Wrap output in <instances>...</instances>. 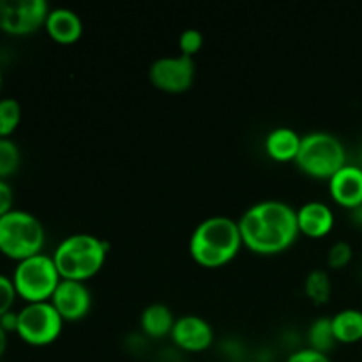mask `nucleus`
<instances>
[{
	"mask_svg": "<svg viewBox=\"0 0 362 362\" xmlns=\"http://www.w3.org/2000/svg\"><path fill=\"white\" fill-rule=\"evenodd\" d=\"M194 73H197V66H194L193 57L180 53L179 57H161L154 60L148 69V78L159 90L177 94V92L187 90L193 85Z\"/></svg>",
	"mask_w": 362,
	"mask_h": 362,
	"instance_id": "obj_9",
	"label": "nucleus"
},
{
	"mask_svg": "<svg viewBox=\"0 0 362 362\" xmlns=\"http://www.w3.org/2000/svg\"><path fill=\"white\" fill-rule=\"evenodd\" d=\"M140 325L141 331L148 336V338H165V336L172 334V329L175 325V318H173L172 310L165 304H151L145 308L140 315Z\"/></svg>",
	"mask_w": 362,
	"mask_h": 362,
	"instance_id": "obj_16",
	"label": "nucleus"
},
{
	"mask_svg": "<svg viewBox=\"0 0 362 362\" xmlns=\"http://www.w3.org/2000/svg\"><path fill=\"white\" fill-rule=\"evenodd\" d=\"M332 331H334L336 341L345 343H357L362 339V311L354 310H341L331 318Z\"/></svg>",
	"mask_w": 362,
	"mask_h": 362,
	"instance_id": "obj_17",
	"label": "nucleus"
},
{
	"mask_svg": "<svg viewBox=\"0 0 362 362\" xmlns=\"http://www.w3.org/2000/svg\"><path fill=\"white\" fill-rule=\"evenodd\" d=\"M329 191L336 204L346 209L362 205V166L345 165L329 179Z\"/></svg>",
	"mask_w": 362,
	"mask_h": 362,
	"instance_id": "obj_12",
	"label": "nucleus"
},
{
	"mask_svg": "<svg viewBox=\"0 0 362 362\" xmlns=\"http://www.w3.org/2000/svg\"><path fill=\"white\" fill-rule=\"evenodd\" d=\"M304 293L317 306L329 303L332 293V283L327 271H324V269H313L306 276V281H304Z\"/></svg>",
	"mask_w": 362,
	"mask_h": 362,
	"instance_id": "obj_18",
	"label": "nucleus"
},
{
	"mask_svg": "<svg viewBox=\"0 0 362 362\" xmlns=\"http://www.w3.org/2000/svg\"><path fill=\"white\" fill-rule=\"evenodd\" d=\"M286 362H332V361L329 359L327 354L317 352V350H311V349H303L293 352L292 356L286 359Z\"/></svg>",
	"mask_w": 362,
	"mask_h": 362,
	"instance_id": "obj_25",
	"label": "nucleus"
},
{
	"mask_svg": "<svg viewBox=\"0 0 362 362\" xmlns=\"http://www.w3.org/2000/svg\"><path fill=\"white\" fill-rule=\"evenodd\" d=\"M13 202H14L13 187H11L6 180L0 179V218L6 216L7 212L13 211Z\"/></svg>",
	"mask_w": 362,
	"mask_h": 362,
	"instance_id": "obj_26",
	"label": "nucleus"
},
{
	"mask_svg": "<svg viewBox=\"0 0 362 362\" xmlns=\"http://www.w3.org/2000/svg\"><path fill=\"white\" fill-rule=\"evenodd\" d=\"M16 297L18 293L16 290H14L13 279L0 274V317H4L7 311L13 310V304Z\"/></svg>",
	"mask_w": 362,
	"mask_h": 362,
	"instance_id": "obj_24",
	"label": "nucleus"
},
{
	"mask_svg": "<svg viewBox=\"0 0 362 362\" xmlns=\"http://www.w3.org/2000/svg\"><path fill=\"white\" fill-rule=\"evenodd\" d=\"M21 152L20 147L11 138H0V179L14 175L20 168Z\"/></svg>",
	"mask_w": 362,
	"mask_h": 362,
	"instance_id": "obj_21",
	"label": "nucleus"
},
{
	"mask_svg": "<svg viewBox=\"0 0 362 362\" xmlns=\"http://www.w3.org/2000/svg\"><path fill=\"white\" fill-rule=\"evenodd\" d=\"M297 225L300 233L311 239H320L327 235L334 226V214L324 202H308L297 209Z\"/></svg>",
	"mask_w": 362,
	"mask_h": 362,
	"instance_id": "obj_13",
	"label": "nucleus"
},
{
	"mask_svg": "<svg viewBox=\"0 0 362 362\" xmlns=\"http://www.w3.org/2000/svg\"><path fill=\"white\" fill-rule=\"evenodd\" d=\"M49 7L45 0H0V30L28 35L46 23Z\"/></svg>",
	"mask_w": 362,
	"mask_h": 362,
	"instance_id": "obj_8",
	"label": "nucleus"
},
{
	"mask_svg": "<svg viewBox=\"0 0 362 362\" xmlns=\"http://www.w3.org/2000/svg\"><path fill=\"white\" fill-rule=\"evenodd\" d=\"M0 327L6 332H16L18 329V313L16 311H7L4 317H0Z\"/></svg>",
	"mask_w": 362,
	"mask_h": 362,
	"instance_id": "obj_27",
	"label": "nucleus"
},
{
	"mask_svg": "<svg viewBox=\"0 0 362 362\" xmlns=\"http://www.w3.org/2000/svg\"><path fill=\"white\" fill-rule=\"evenodd\" d=\"M172 338L177 346L187 352H204L214 341V331L211 324L197 315H186L177 318L172 329Z\"/></svg>",
	"mask_w": 362,
	"mask_h": 362,
	"instance_id": "obj_11",
	"label": "nucleus"
},
{
	"mask_svg": "<svg viewBox=\"0 0 362 362\" xmlns=\"http://www.w3.org/2000/svg\"><path fill=\"white\" fill-rule=\"evenodd\" d=\"M11 279L18 297L27 300V304L49 300L59 283L62 281L53 257L42 253L18 262Z\"/></svg>",
	"mask_w": 362,
	"mask_h": 362,
	"instance_id": "obj_6",
	"label": "nucleus"
},
{
	"mask_svg": "<svg viewBox=\"0 0 362 362\" xmlns=\"http://www.w3.org/2000/svg\"><path fill=\"white\" fill-rule=\"evenodd\" d=\"M296 163L313 179H331L346 165V151L334 134L317 131L303 136Z\"/></svg>",
	"mask_w": 362,
	"mask_h": 362,
	"instance_id": "obj_5",
	"label": "nucleus"
},
{
	"mask_svg": "<svg viewBox=\"0 0 362 362\" xmlns=\"http://www.w3.org/2000/svg\"><path fill=\"white\" fill-rule=\"evenodd\" d=\"M21 120V106L14 98L0 99V138H9Z\"/></svg>",
	"mask_w": 362,
	"mask_h": 362,
	"instance_id": "obj_20",
	"label": "nucleus"
},
{
	"mask_svg": "<svg viewBox=\"0 0 362 362\" xmlns=\"http://www.w3.org/2000/svg\"><path fill=\"white\" fill-rule=\"evenodd\" d=\"M45 28L49 37L60 45H73L83 34V23L80 16L67 7L49 9Z\"/></svg>",
	"mask_w": 362,
	"mask_h": 362,
	"instance_id": "obj_14",
	"label": "nucleus"
},
{
	"mask_svg": "<svg viewBox=\"0 0 362 362\" xmlns=\"http://www.w3.org/2000/svg\"><path fill=\"white\" fill-rule=\"evenodd\" d=\"M2 83H4V73H2V67H0V90H2Z\"/></svg>",
	"mask_w": 362,
	"mask_h": 362,
	"instance_id": "obj_30",
	"label": "nucleus"
},
{
	"mask_svg": "<svg viewBox=\"0 0 362 362\" xmlns=\"http://www.w3.org/2000/svg\"><path fill=\"white\" fill-rule=\"evenodd\" d=\"M354 250L346 240H338L331 246L327 253V264L331 269H343L352 262Z\"/></svg>",
	"mask_w": 362,
	"mask_h": 362,
	"instance_id": "obj_22",
	"label": "nucleus"
},
{
	"mask_svg": "<svg viewBox=\"0 0 362 362\" xmlns=\"http://www.w3.org/2000/svg\"><path fill=\"white\" fill-rule=\"evenodd\" d=\"M45 226L27 211H11L0 218V253L11 260H27L41 253Z\"/></svg>",
	"mask_w": 362,
	"mask_h": 362,
	"instance_id": "obj_4",
	"label": "nucleus"
},
{
	"mask_svg": "<svg viewBox=\"0 0 362 362\" xmlns=\"http://www.w3.org/2000/svg\"><path fill=\"white\" fill-rule=\"evenodd\" d=\"M308 343L311 350L327 354L336 345V336L332 331V322L329 317H320L308 329Z\"/></svg>",
	"mask_w": 362,
	"mask_h": 362,
	"instance_id": "obj_19",
	"label": "nucleus"
},
{
	"mask_svg": "<svg viewBox=\"0 0 362 362\" xmlns=\"http://www.w3.org/2000/svg\"><path fill=\"white\" fill-rule=\"evenodd\" d=\"M0 362H2V361H0Z\"/></svg>",
	"mask_w": 362,
	"mask_h": 362,
	"instance_id": "obj_31",
	"label": "nucleus"
},
{
	"mask_svg": "<svg viewBox=\"0 0 362 362\" xmlns=\"http://www.w3.org/2000/svg\"><path fill=\"white\" fill-rule=\"evenodd\" d=\"M243 237L239 223L225 216H212L194 228L189 239V253L204 267H221L239 255Z\"/></svg>",
	"mask_w": 362,
	"mask_h": 362,
	"instance_id": "obj_2",
	"label": "nucleus"
},
{
	"mask_svg": "<svg viewBox=\"0 0 362 362\" xmlns=\"http://www.w3.org/2000/svg\"><path fill=\"white\" fill-rule=\"evenodd\" d=\"M179 46L182 55L193 57L194 53L200 52L202 46H204V35H202V32L197 30V28H187V30H184L182 34H180Z\"/></svg>",
	"mask_w": 362,
	"mask_h": 362,
	"instance_id": "obj_23",
	"label": "nucleus"
},
{
	"mask_svg": "<svg viewBox=\"0 0 362 362\" xmlns=\"http://www.w3.org/2000/svg\"><path fill=\"white\" fill-rule=\"evenodd\" d=\"M6 349H7V332L0 327V359H2V356L6 354Z\"/></svg>",
	"mask_w": 362,
	"mask_h": 362,
	"instance_id": "obj_29",
	"label": "nucleus"
},
{
	"mask_svg": "<svg viewBox=\"0 0 362 362\" xmlns=\"http://www.w3.org/2000/svg\"><path fill=\"white\" fill-rule=\"evenodd\" d=\"M350 219H352V223L356 226H361L362 228V205H359V207L352 209L350 211Z\"/></svg>",
	"mask_w": 362,
	"mask_h": 362,
	"instance_id": "obj_28",
	"label": "nucleus"
},
{
	"mask_svg": "<svg viewBox=\"0 0 362 362\" xmlns=\"http://www.w3.org/2000/svg\"><path fill=\"white\" fill-rule=\"evenodd\" d=\"M303 136L290 127H276L265 138V151L269 158L279 163L296 161Z\"/></svg>",
	"mask_w": 362,
	"mask_h": 362,
	"instance_id": "obj_15",
	"label": "nucleus"
},
{
	"mask_svg": "<svg viewBox=\"0 0 362 362\" xmlns=\"http://www.w3.org/2000/svg\"><path fill=\"white\" fill-rule=\"evenodd\" d=\"M49 303L55 306L60 317L67 322H76L90 311L92 296L83 281L62 279L57 286Z\"/></svg>",
	"mask_w": 362,
	"mask_h": 362,
	"instance_id": "obj_10",
	"label": "nucleus"
},
{
	"mask_svg": "<svg viewBox=\"0 0 362 362\" xmlns=\"http://www.w3.org/2000/svg\"><path fill=\"white\" fill-rule=\"evenodd\" d=\"M243 244L260 255L288 250L299 235L297 211L279 200H265L247 209L239 219Z\"/></svg>",
	"mask_w": 362,
	"mask_h": 362,
	"instance_id": "obj_1",
	"label": "nucleus"
},
{
	"mask_svg": "<svg viewBox=\"0 0 362 362\" xmlns=\"http://www.w3.org/2000/svg\"><path fill=\"white\" fill-rule=\"evenodd\" d=\"M64 318L49 300L30 303L18 311L16 334L27 345L46 346L52 345L62 332Z\"/></svg>",
	"mask_w": 362,
	"mask_h": 362,
	"instance_id": "obj_7",
	"label": "nucleus"
},
{
	"mask_svg": "<svg viewBox=\"0 0 362 362\" xmlns=\"http://www.w3.org/2000/svg\"><path fill=\"white\" fill-rule=\"evenodd\" d=\"M110 244L90 233H74L57 246L53 262L60 278L87 281L105 265Z\"/></svg>",
	"mask_w": 362,
	"mask_h": 362,
	"instance_id": "obj_3",
	"label": "nucleus"
}]
</instances>
